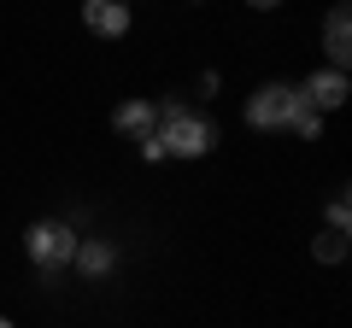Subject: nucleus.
<instances>
[{
	"mask_svg": "<svg viewBox=\"0 0 352 328\" xmlns=\"http://www.w3.org/2000/svg\"><path fill=\"white\" fill-rule=\"evenodd\" d=\"M346 223H352V200L335 194V200H329V229H346Z\"/></svg>",
	"mask_w": 352,
	"mask_h": 328,
	"instance_id": "obj_11",
	"label": "nucleus"
},
{
	"mask_svg": "<svg viewBox=\"0 0 352 328\" xmlns=\"http://www.w3.org/2000/svg\"><path fill=\"white\" fill-rule=\"evenodd\" d=\"M311 258L317 264H340V258H346V229H323V235L311 240Z\"/></svg>",
	"mask_w": 352,
	"mask_h": 328,
	"instance_id": "obj_9",
	"label": "nucleus"
},
{
	"mask_svg": "<svg viewBox=\"0 0 352 328\" xmlns=\"http://www.w3.org/2000/svg\"><path fill=\"white\" fill-rule=\"evenodd\" d=\"M288 135H300V141H317V135H323V117H317L311 106H294V117H288Z\"/></svg>",
	"mask_w": 352,
	"mask_h": 328,
	"instance_id": "obj_10",
	"label": "nucleus"
},
{
	"mask_svg": "<svg viewBox=\"0 0 352 328\" xmlns=\"http://www.w3.org/2000/svg\"><path fill=\"white\" fill-rule=\"evenodd\" d=\"M0 328H12V323H6V316H0Z\"/></svg>",
	"mask_w": 352,
	"mask_h": 328,
	"instance_id": "obj_13",
	"label": "nucleus"
},
{
	"mask_svg": "<svg viewBox=\"0 0 352 328\" xmlns=\"http://www.w3.org/2000/svg\"><path fill=\"white\" fill-rule=\"evenodd\" d=\"M153 124H159V106H153V100H124V106H118V112H112V129H118V135H153Z\"/></svg>",
	"mask_w": 352,
	"mask_h": 328,
	"instance_id": "obj_7",
	"label": "nucleus"
},
{
	"mask_svg": "<svg viewBox=\"0 0 352 328\" xmlns=\"http://www.w3.org/2000/svg\"><path fill=\"white\" fill-rule=\"evenodd\" d=\"M294 106H300L294 82H264V89L247 100V124H252V129H288Z\"/></svg>",
	"mask_w": 352,
	"mask_h": 328,
	"instance_id": "obj_3",
	"label": "nucleus"
},
{
	"mask_svg": "<svg viewBox=\"0 0 352 328\" xmlns=\"http://www.w3.org/2000/svg\"><path fill=\"white\" fill-rule=\"evenodd\" d=\"M82 276H112V264H118V246L112 240H76V258H71Z\"/></svg>",
	"mask_w": 352,
	"mask_h": 328,
	"instance_id": "obj_8",
	"label": "nucleus"
},
{
	"mask_svg": "<svg viewBox=\"0 0 352 328\" xmlns=\"http://www.w3.org/2000/svg\"><path fill=\"white\" fill-rule=\"evenodd\" d=\"M323 53H329V71H346V59H352V12H346V6H329V18H323Z\"/></svg>",
	"mask_w": 352,
	"mask_h": 328,
	"instance_id": "obj_5",
	"label": "nucleus"
},
{
	"mask_svg": "<svg viewBox=\"0 0 352 328\" xmlns=\"http://www.w3.org/2000/svg\"><path fill=\"white\" fill-rule=\"evenodd\" d=\"M294 94H300V106H311L323 117V112H335L346 100V71H311L305 82H294Z\"/></svg>",
	"mask_w": 352,
	"mask_h": 328,
	"instance_id": "obj_4",
	"label": "nucleus"
},
{
	"mask_svg": "<svg viewBox=\"0 0 352 328\" xmlns=\"http://www.w3.org/2000/svg\"><path fill=\"white\" fill-rule=\"evenodd\" d=\"M82 24L94 36H129V0H82Z\"/></svg>",
	"mask_w": 352,
	"mask_h": 328,
	"instance_id": "obj_6",
	"label": "nucleus"
},
{
	"mask_svg": "<svg viewBox=\"0 0 352 328\" xmlns=\"http://www.w3.org/2000/svg\"><path fill=\"white\" fill-rule=\"evenodd\" d=\"M153 141L164 147V159H206L217 147V124L200 112H188L182 100H159V124H153Z\"/></svg>",
	"mask_w": 352,
	"mask_h": 328,
	"instance_id": "obj_1",
	"label": "nucleus"
},
{
	"mask_svg": "<svg viewBox=\"0 0 352 328\" xmlns=\"http://www.w3.org/2000/svg\"><path fill=\"white\" fill-rule=\"evenodd\" d=\"M76 229L71 223H59V217H47V223H30V235H24V253H30V264H41L47 276H59V270H71V258H76Z\"/></svg>",
	"mask_w": 352,
	"mask_h": 328,
	"instance_id": "obj_2",
	"label": "nucleus"
},
{
	"mask_svg": "<svg viewBox=\"0 0 352 328\" xmlns=\"http://www.w3.org/2000/svg\"><path fill=\"white\" fill-rule=\"evenodd\" d=\"M247 6H258V12H270V6H282V0H247Z\"/></svg>",
	"mask_w": 352,
	"mask_h": 328,
	"instance_id": "obj_12",
	"label": "nucleus"
}]
</instances>
